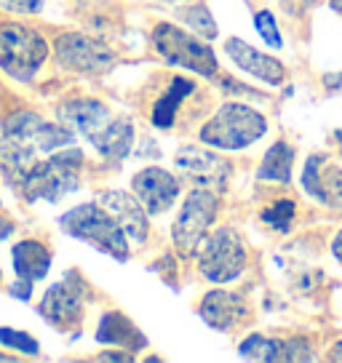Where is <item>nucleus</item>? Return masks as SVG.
<instances>
[{"instance_id": "f257e3e1", "label": "nucleus", "mask_w": 342, "mask_h": 363, "mask_svg": "<svg viewBox=\"0 0 342 363\" xmlns=\"http://www.w3.org/2000/svg\"><path fill=\"white\" fill-rule=\"evenodd\" d=\"M62 123L92 142L102 158L123 160L134 142V125L96 99H70L59 107Z\"/></svg>"}, {"instance_id": "f03ea898", "label": "nucleus", "mask_w": 342, "mask_h": 363, "mask_svg": "<svg viewBox=\"0 0 342 363\" xmlns=\"http://www.w3.org/2000/svg\"><path fill=\"white\" fill-rule=\"evenodd\" d=\"M59 227L72 238L86 240L102 254H110L113 259H128V238H126L123 227L99 201L70 208L67 214H62Z\"/></svg>"}, {"instance_id": "7ed1b4c3", "label": "nucleus", "mask_w": 342, "mask_h": 363, "mask_svg": "<svg viewBox=\"0 0 342 363\" xmlns=\"http://www.w3.org/2000/svg\"><path fill=\"white\" fill-rule=\"evenodd\" d=\"M83 166V152L80 150H57L51 158L35 160L24 177L16 182L22 195L33 201H59L62 195L72 193L78 187V171Z\"/></svg>"}, {"instance_id": "20e7f679", "label": "nucleus", "mask_w": 342, "mask_h": 363, "mask_svg": "<svg viewBox=\"0 0 342 363\" xmlns=\"http://www.w3.org/2000/svg\"><path fill=\"white\" fill-rule=\"evenodd\" d=\"M267 131V121L254 107L241 102H228L217 110L211 121L201 128V142L217 150H243L263 139Z\"/></svg>"}, {"instance_id": "39448f33", "label": "nucleus", "mask_w": 342, "mask_h": 363, "mask_svg": "<svg viewBox=\"0 0 342 363\" xmlns=\"http://www.w3.org/2000/svg\"><path fill=\"white\" fill-rule=\"evenodd\" d=\"M48 57V43L24 24L0 27V69L16 80H33Z\"/></svg>"}, {"instance_id": "423d86ee", "label": "nucleus", "mask_w": 342, "mask_h": 363, "mask_svg": "<svg viewBox=\"0 0 342 363\" xmlns=\"http://www.w3.org/2000/svg\"><path fill=\"white\" fill-rule=\"evenodd\" d=\"M153 45L160 57L166 59L174 67H184L193 69V72H201L206 78L217 75V57L214 51L206 43H201L195 35L184 33L174 24H158L153 30Z\"/></svg>"}, {"instance_id": "0eeeda50", "label": "nucleus", "mask_w": 342, "mask_h": 363, "mask_svg": "<svg viewBox=\"0 0 342 363\" xmlns=\"http://www.w3.org/2000/svg\"><path fill=\"white\" fill-rule=\"evenodd\" d=\"M6 139L24 152L30 160H38V152H57L72 145V131L51 121H43L35 113H16L6 123Z\"/></svg>"}, {"instance_id": "6e6552de", "label": "nucleus", "mask_w": 342, "mask_h": 363, "mask_svg": "<svg viewBox=\"0 0 342 363\" xmlns=\"http://www.w3.org/2000/svg\"><path fill=\"white\" fill-rule=\"evenodd\" d=\"M198 267L211 284L236 281L246 267V249L238 233L230 227H219L211 238H206L198 254Z\"/></svg>"}, {"instance_id": "1a4fd4ad", "label": "nucleus", "mask_w": 342, "mask_h": 363, "mask_svg": "<svg viewBox=\"0 0 342 363\" xmlns=\"http://www.w3.org/2000/svg\"><path fill=\"white\" fill-rule=\"evenodd\" d=\"M38 310L51 326L62 331L80 326L83 310H86V284L78 278V272H67L65 281L51 286L40 299Z\"/></svg>"}, {"instance_id": "9d476101", "label": "nucleus", "mask_w": 342, "mask_h": 363, "mask_svg": "<svg viewBox=\"0 0 342 363\" xmlns=\"http://www.w3.org/2000/svg\"><path fill=\"white\" fill-rule=\"evenodd\" d=\"M217 214V195L214 190L206 187H195L193 193L187 195L182 211L177 216V222L171 227V238L182 251L198 249V243L204 240L206 230L214 222Z\"/></svg>"}, {"instance_id": "9b49d317", "label": "nucleus", "mask_w": 342, "mask_h": 363, "mask_svg": "<svg viewBox=\"0 0 342 363\" xmlns=\"http://www.w3.org/2000/svg\"><path fill=\"white\" fill-rule=\"evenodd\" d=\"M57 57L65 67L83 72V75H104L115 67V54L104 43L89 35L65 33L57 38Z\"/></svg>"}, {"instance_id": "f8f14e48", "label": "nucleus", "mask_w": 342, "mask_h": 363, "mask_svg": "<svg viewBox=\"0 0 342 363\" xmlns=\"http://www.w3.org/2000/svg\"><path fill=\"white\" fill-rule=\"evenodd\" d=\"M131 187H134L137 201L145 206V211L153 216L163 214V211L174 203V198L180 195V179L171 177L166 169H158V166L139 171L137 177H134V184H131Z\"/></svg>"}, {"instance_id": "ddd939ff", "label": "nucleus", "mask_w": 342, "mask_h": 363, "mask_svg": "<svg viewBox=\"0 0 342 363\" xmlns=\"http://www.w3.org/2000/svg\"><path fill=\"white\" fill-rule=\"evenodd\" d=\"M177 169L182 171L190 182H195V187H206V190H222L230 171L225 160L201 147L180 150L177 152Z\"/></svg>"}, {"instance_id": "4468645a", "label": "nucleus", "mask_w": 342, "mask_h": 363, "mask_svg": "<svg viewBox=\"0 0 342 363\" xmlns=\"http://www.w3.org/2000/svg\"><path fill=\"white\" fill-rule=\"evenodd\" d=\"M302 187L308 190L310 198H316L319 203L334 208L337 214H342V169L324 163V158L313 155L305 163L302 171Z\"/></svg>"}, {"instance_id": "2eb2a0df", "label": "nucleus", "mask_w": 342, "mask_h": 363, "mask_svg": "<svg viewBox=\"0 0 342 363\" xmlns=\"http://www.w3.org/2000/svg\"><path fill=\"white\" fill-rule=\"evenodd\" d=\"M99 203L121 222L126 238L137 243V246L145 243V238H148V211L137 198L121 193V190H107V193L99 195Z\"/></svg>"}, {"instance_id": "dca6fc26", "label": "nucleus", "mask_w": 342, "mask_h": 363, "mask_svg": "<svg viewBox=\"0 0 342 363\" xmlns=\"http://www.w3.org/2000/svg\"><path fill=\"white\" fill-rule=\"evenodd\" d=\"M225 51L236 62V67H241L243 72L254 75V78H260L267 86H281L284 83V65L278 59L267 57V54L257 51V48H251L241 38H230L228 43H225Z\"/></svg>"}, {"instance_id": "f3484780", "label": "nucleus", "mask_w": 342, "mask_h": 363, "mask_svg": "<svg viewBox=\"0 0 342 363\" xmlns=\"http://www.w3.org/2000/svg\"><path fill=\"white\" fill-rule=\"evenodd\" d=\"M198 313H201V318H204L211 329L228 331L238 323L241 318L246 315V307L241 302V296L230 294V291H222V289H214V291H209V294L204 296Z\"/></svg>"}, {"instance_id": "a211bd4d", "label": "nucleus", "mask_w": 342, "mask_h": 363, "mask_svg": "<svg viewBox=\"0 0 342 363\" xmlns=\"http://www.w3.org/2000/svg\"><path fill=\"white\" fill-rule=\"evenodd\" d=\"M96 342L99 345H115V347H123V350H145L148 340L145 334L123 315V313H107L99 320V329H96Z\"/></svg>"}, {"instance_id": "6ab92c4d", "label": "nucleus", "mask_w": 342, "mask_h": 363, "mask_svg": "<svg viewBox=\"0 0 342 363\" xmlns=\"http://www.w3.org/2000/svg\"><path fill=\"white\" fill-rule=\"evenodd\" d=\"M11 262L16 278L22 281H40L51 270V251L38 240H22L11 249Z\"/></svg>"}, {"instance_id": "aec40b11", "label": "nucleus", "mask_w": 342, "mask_h": 363, "mask_svg": "<svg viewBox=\"0 0 342 363\" xmlns=\"http://www.w3.org/2000/svg\"><path fill=\"white\" fill-rule=\"evenodd\" d=\"M195 91V83L193 80H184V78H177L171 80L169 91L160 96L155 107H153V123L158 125V128H169L174 123V118H177V110H180V104L190 96Z\"/></svg>"}, {"instance_id": "412c9836", "label": "nucleus", "mask_w": 342, "mask_h": 363, "mask_svg": "<svg viewBox=\"0 0 342 363\" xmlns=\"http://www.w3.org/2000/svg\"><path fill=\"white\" fill-rule=\"evenodd\" d=\"M292 166H294V150L289 147L286 142H275L273 147L265 152L263 166L257 171V177L286 184V182L292 179Z\"/></svg>"}, {"instance_id": "4be33fe9", "label": "nucleus", "mask_w": 342, "mask_h": 363, "mask_svg": "<svg viewBox=\"0 0 342 363\" xmlns=\"http://www.w3.org/2000/svg\"><path fill=\"white\" fill-rule=\"evenodd\" d=\"M238 352L251 361H281L284 355V340H267L263 334H251L241 342Z\"/></svg>"}, {"instance_id": "5701e85b", "label": "nucleus", "mask_w": 342, "mask_h": 363, "mask_svg": "<svg viewBox=\"0 0 342 363\" xmlns=\"http://www.w3.org/2000/svg\"><path fill=\"white\" fill-rule=\"evenodd\" d=\"M180 19H182L187 27H193V33L204 35V38H217V22H214V16L209 13L206 6H190V9H182V11L177 13Z\"/></svg>"}, {"instance_id": "b1692460", "label": "nucleus", "mask_w": 342, "mask_h": 363, "mask_svg": "<svg viewBox=\"0 0 342 363\" xmlns=\"http://www.w3.org/2000/svg\"><path fill=\"white\" fill-rule=\"evenodd\" d=\"M294 214H297V203L294 201H289V198H281V201H275L273 206H267L263 211V222L278 230V233H286L292 222H294Z\"/></svg>"}, {"instance_id": "393cba45", "label": "nucleus", "mask_w": 342, "mask_h": 363, "mask_svg": "<svg viewBox=\"0 0 342 363\" xmlns=\"http://www.w3.org/2000/svg\"><path fill=\"white\" fill-rule=\"evenodd\" d=\"M0 345L9 347V350H19L24 355H38L40 352V345L33 334L19 329H9V326H0Z\"/></svg>"}, {"instance_id": "a878e982", "label": "nucleus", "mask_w": 342, "mask_h": 363, "mask_svg": "<svg viewBox=\"0 0 342 363\" xmlns=\"http://www.w3.org/2000/svg\"><path fill=\"white\" fill-rule=\"evenodd\" d=\"M254 27H257L260 38H263L270 48H281V45H284V40H281V33H278V24H275L273 11H267V9H265V11L254 13Z\"/></svg>"}, {"instance_id": "bb28decb", "label": "nucleus", "mask_w": 342, "mask_h": 363, "mask_svg": "<svg viewBox=\"0 0 342 363\" xmlns=\"http://www.w3.org/2000/svg\"><path fill=\"white\" fill-rule=\"evenodd\" d=\"M313 352L305 340H284V355L281 361H310Z\"/></svg>"}, {"instance_id": "cd10ccee", "label": "nucleus", "mask_w": 342, "mask_h": 363, "mask_svg": "<svg viewBox=\"0 0 342 363\" xmlns=\"http://www.w3.org/2000/svg\"><path fill=\"white\" fill-rule=\"evenodd\" d=\"M0 6L6 11H16V13H35L40 11L43 0H0Z\"/></svg>"}, {"instance_id": "c85d7f7f", "label": "nucleus", "mask_w": 342, "mask_h": 363, "mask_svg": "<svg viewBox=\"0 0 342 363\" xmlns=\"http://www.w3.org/2000/svg\"><path fill=\"white\" fill-rule=\"evenodd\" d=\"M11 296H16V299H22V302H27L30 296H33V281H22V278H16L11 286Z\"/></svg>"}, {"instance_id": "c756f323", "label": "nucleus", "mask_w": 342, "mask_h": 363, "mask_svg": "<svg viewBox=\"0 0 342 363\" xmlns=\"http://www.w3.org/2000/svg\"><path fill=\"white\" fill-rule=\"evenodd\" d=\"M281 3H284V9L289 13H302V11H308L316 0H281Z\"/></svg>"}, {"instance_id": "7c9ffc66", "label": "nucleus", "mask_w": 342, "mask_h": 363, "mask_svg": "<svg viewBox=\"0 0 342 363\" xmlns=\"http://www.w3.org/2000/svg\"><path fill=\"white\" fill-rule=\"evenodd\" d=\"M11 233H13V222L9 219V216L0 214V243H3L6 238H11Z\"/></svg>"}, {"instance_id": "2f4dec72", "label": "nucleus", "mask_w": 342, "mask_h": 363, "mask_svg": "<svg viewBox=\"0 0 342 363\" xmlns=\"http://www.w3.org/2000/svg\"><path fill=\"white\" fill-rule=\"evenodd\" d=\"M331 254H334V257L342 262V230L337 233V235H334V240H331Z\"/></svg>"}, {"instance_id": "473e14b6", "label": "nucleus", "mask_w": 342, "mask_h": 363, "mask_svg": "<svg viewBox=\"0 0 342 363\" xmlns=\"http://www.w3.org/2000/svg\"><path fill=\"white\" fill-rule=\"evenodd\" d=\"M324 83H326L329 89H334V86H342V75H337V78H334V75H326V78H324Z\"/></svg>"}, {"instance_id": "72a5a7b5", "label": "nucleus", "mask_w": 342, "mask_h": 363, "mask_svg": "<svg viewBox=\"0 0 342 363\" xmlns=\"http://www.w3.org/2000/svg\"><path fill=\"white\" fill-rule=\"evenodd\" d=\"M331 9H334V11L342 16V0H331Z\"/></svg>"}, {"instance_id": "f704fd0d", "label": "nucleus", "mask_w": 342, "mask_h": 363, "mask_svg": "<svg viewBox=\"0 0 342 363\" xmlns=\"http://www.w3.org/2000/svg\"><path fill=\"white\" fill-rule=\"evenodd\" d=\"M337 142H340V147H342V131H340V134H337Z\"/></svg>"}, {"instance_id": "c9c22d12", "label": "nucleus", "mask_w": 342, "mask_h": 363, "mask_svg": "<svg viewBox=\"0 0 342 363\" xmlns=\"http://www.w3.org/2000/svg\"><path fill=\"white\" fill-rule=\"evenodd\" d=\"M0 150H3V136H0Z\"/></svg>"}]
</instances>
